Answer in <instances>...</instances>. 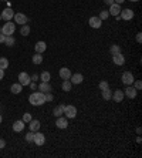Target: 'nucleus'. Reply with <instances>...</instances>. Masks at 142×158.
Wrapping results in <instances>:
<instances>
[{"mask_svg": "<svg viewBox=\"0 0 142 158\" xmlns=\"http://www.w3.org/2000/svg\"><path fill=\"white\" fill-rule=\"evenodd\" d=\"M70 81H71V84H81L82 81H84V76H82V74H80V73L71 74Z\"/></svg>", "mask_w": 142, "mask_h": 158, "instance_id": "16", "label": "nucleus"}, {"mask_svg": "<svg viewBox=\"0 0 142 158\" xmlns=\"http://www.w3.org/2000/svg\"><path fill=\"white\" fill-rule=\"evenodd\" d=\"M129 2H132V3H134V2H139V0H129Z\"/></svg>", "mask_w": 142, "mask_h": 158, "instance_id": "48", "label": "nucleus"}, {"mask_svg": "<svg viewBox=\"0 0 142 158\" xmlns=\"http://www.w3.org/2000/svg\"><path fill=\"white\" fill-rule=\"evenodd\" d=\"M20 34L22 36H29L30 34V27L27 26V24H23L22 29H20Z\"/></svg>", "mask_w": 142, "mask_h": 158, "instance_id": "29", "label": "nucleus"}, {"mask_svg": "<svg viewBox=\"0 0 142 158\" xmlns=\"http://www.w3.org/2000/svg\"><path fill=\"white\" fill-rule=\"evenodd\" d=\"M56 125H57V128H60V130H65L68 127V121H67V118L65 117H57V121H56Z\"/></svg>", "mask_w": 142, "mask_h": 158, "instance_id": "14", "label": "nucleus"}, {"mask_svg": "<svg viewBox=\"0 0 142 158\" xmlns=\"http://www.w3.org/2000/svg\"><path fill=\"white\" fill-rule=\"evenodd\" d=\"M0 33H2V27H0Z\"/></svg>", "mask_w": 142, "mask_h": 158, "instance_id": "49", "label": "nucleus"}, {"mask_svg": "<svg viewBox=\"0 0 142 158\" xmlns=\"http://www.w3.org/2000/svg\"><path fill=\"white\" fill-rule=\"evenodd\" d=\"M0 20H2V16H0Z\"/></svg>", "mask_w": 142, "mask_h": 158, "instance_id": "50", "label": "nucleus"}, {"mask_svg": "<svg viewBox=\"0 0 142 158\" xmlns=\"http://www.w3.org/2000/svg\"><path fill=\"white\" fill-rule=\"evenodd\" d=\"M108 13H109L111 16H114V17H115V16H118V15L121 13V4H116V3L111 4V6H109Z\"/></svg>", "mask_w": 142, "mask_h": 158, "instance_id": "17", "label": "nucleus"}, {"mask_svg": "<svg viewBox=\"0 0 142 158\" xmlns=\"http://www.w3.org/2000/svg\"><path fill=\"white\" fill-rule=\"evenodd\" d=\"M44 96H45V103H47V101H53V100H54V97H53L51 91H49V93H44Z\"/></svg>", "mask_w": 142, "mask_h": 158, "instance_id": "36", "label": "nucleus"}, {"mask_svg": "<svg viewBox=\"0 0 142 158\" xmlns=\"http://www.w3.org/2000/svg\"><path fill=\"white\" fill-rule=\"evenodd\" d=\"M14 37L13 36H6V40H4V44L6 46H9V47H11V46H14Z\"/></svg>", "mask_w": 142, "mask_h": 158, "instance_id": "30", "label": "nucleus"}, {"mask_svg": "<svg viewBox=\"0 0 142 158\" xmlns=\"http://www.w3.org/2000/svg\"><path fill=\"white\" fill-rule=\"evenodd\" d=\"M2 19L3 20H6V22H10L11 19L14 17V11L11 10V7H7V9H4L3 11H2Z\"/></svg>", "mask_w": 142, "mask_h": 158, "instance_id": "10", "label": "nucleus"}, {"mask_svg": "<svg viewBox=\"0 0 142 158\" xmlns=\"http://www.w3.org/2000/svg\"><path fill=\"white\" fill-rule=\"evenodd\" d=\"M24 124L26 123L23 121V120H17V121L13 123V131L14 132H22L24 130Z\"/></svg>", "mask_w": 142, "mask_h": 158, "instance_id": "18", "label": "nucleus"}, {"mask_svg": "<svg viewBox=\"0 0 142 158\" xmlns=\"http://www.w3.org/2000/svg\"><path fill=\"white\" fill-rule=\"evenodd\" d=\"M30 81H31V78H30V76H29L27 73L23 71V73L19 74V83L23 85V87H24V85H29L30 84Z\"/></svg>", "mask_w": 142, "mask_h": 158, "instance_id": "12", "label": "nucleus"}, {"mask_svg": "<svg viewBox=\"0 0 142 158\" xmlns=\"http://www.w3.org/2000/svg\"><path fill=\"white\" fill-rule=\"evenodd\" d=\"M104 3L107 6H111V4H114V0H104Z\"/></svg>", "mask_w": 142, "mask_h": 158, "instance_id": "42", "label": "nucleus"}, {"mask_svg": "<svg viewBox=\"0 0 142 158\" xmlns=\"http://www.w3.org/2000/svg\"><path fill=\"white\" fill-rule=\"evenodd\" d=\"M37 88L40 90L41 93H49V91H51V85H50V83H45V81H41L40 84L37 85Z\"/></svg>", "mask_w": 142, "mask_h": 158, "instance_id": "21", "label": "nucleus"}, {"mask_svg": "<svg viewBox=\"0 0 142 158\" xmlns=\"http://www.w3.org/2000/svg\"><path fill=\"white\" fill-rule=\"evenodd\" d=\"M124 91L122 90H115V91L112 93V96H111V98L115 101V103H122V100H124Z\"/></svg>", "mask_w": 142, "mask_h": 158, "instance_id": "15", "label": "nucleus"}, {"mask_svg": "<svg viewBox=\"0 0 142 158\" xmlns=\"http://www.w3.org/2000/svg\"><path fill=\"white\" fill-rule=\"evenodd\" d=\"M125 0H114V3H116V4H122Z\"/></svg>", "mask_w": 142, "mask_h": 158, "instance_id": "45", "label": "nucleus"}, {"mask_svg": "<svg viewBox=\"0 0 142 158\" xmlns=\"http://www.w3.org/2000/svg\"><path fill=\"white\" fill-rule=\"evenodd\" d=\"M31 61H33L34 64H41V63H43V54H40V53H36V54L31 57Z\"/></svg>", "mask_w": 142, "mask_h": 158, "instance_id": "24", "label": "nucleus"}, {"mask_svg": "<svg viewBox=\"0 0 142 158\" xmlns=\"http://www.w3.org/2000/svg\"><path fill=\"white\" fill-rule=\"evenodd\" d=\"M136 41H138V43H141V41H142V33L136 34Z\"/></svg>", "mask_w": 142, "mask_h": 158, "instance_id": "40", "label": "nucleus"}, {"mask_svg": "<svg viewBox=\"0 0 142 158\" xmlns=\"http://www.w3.org/2000/svg\"><path fill=\"white\" fill-rule=\"evenodd\" d=\"M29 85H30L31 90H36V88H37V84H36V83H33V81H30V84H29Z\"/></svg>", "mask_w": 142, "mask_h": 158, "instance_id": "39", "label": "nucleus"}, {"mask_svg": "<svg viewBox=\"0 0 142 158\" xmlns=\"http://www.w3.org/2000/svg\"><path fill=\"white\" fill-rule=\"evenodd\" d=\"M3 77H4V70L0 69V80H3Z\"/></svg>", "mask_w": 142, "mask_h": 158, "instance_id": "43", "label": "nucleus"}, {"mask_svg": "<svg viewBox=\"0 0 142 158\" xmlns=\"http://www.w3.org/2000/svg\"><path fill=\"white\" fill-rule=\"evenodd\" d=\"M98 88H100V90H107V88H109V85H108V83H107V81H100V84H98Z\"/></svg>", "mask_w": 142, "mask_h": 158, "instance_id": "33", "label": "nucleus"}, {"mask_svg": "<svg viewBox=\"0 0 142 158\" xmlns=\"http://www.w3.org/2000/svg\"><path fill=\"white\" fill-rule=\"evenodd\" d=\"M120 17L122 19V20H132L134 19V10H131V9H124V10H121L120 13Z\"/></svg>", "mask_w": 142, "mask_h": 158, "instance_id": "8", "label": "nucleus"}, {"mask_svg": "<svg viewBox=\"0 0 142 158\" xmlns=\"http://www.w3.org/2000/svg\"><path fill=\"white\" fill-rule=\"evenodd\" d=\"M45 48H47V44H45V41H37V43H36V46H34V50H36V53H40V54H43V53L45 52Z\"/></svg>", "mask_w": 142, "mask_h": 158, "instance_id": "19", "label": "nucleus"}, {"mask_svg": "<svg viewBox=\"0 0 142 158\" xmlns=\"http://www.w3.org/2000/svg\"><path fill=\"white\" fill-rule=\"evenodd\" d=\"M40 77V80L41 81H45V83H50V78H51V76H50V73L49 71H43V73L38 76Z\"/></svg>", "mask_w": 142, "mask_h": 158, "instance_id": "26", "label": "nucleus"}, {"mask_svg": "<svg viewBox=\"0 0 142 158\" xmlns=\"http://www.w3.org/2000/svg\"><path fill=\"white\" fill-rule=\"evenodd\" d=\"M121 80H122V83L125 85H132V83L135 81V78H134V74H132L131 71H125V73H122Z\"/></svg>", "mask_w": 142, "mask_h": 158, "instance_id": "4", "label": "nucleus"}, {"mask_svg": "<svg viewBox=\"0 0 142 158\" xmlns=\"http://www.w3.org/2000/svg\"><path fill=\"white\" fill-rule=\"evenodd\" d=\"M101 94H102V98H104V100H107V101H108V100H111L112 93H111V90H109V88H107V90H102Z\"/></svg>", "mask_w": 142, "mask_h": 158, "instance_id": "27", "label": "nucleus"}, {"mask_svg": "<svg viewBox=\"0 0 142 158\" xmlns=\"http://www.w3.org/2000/svg\"><path fill=\"white\" fill-rule=\"evenodd\" d=\"M10 91L13 93V94H20V93L23 91V85L20 84V83H14V84L10 87Z\"/></svg>", "mask_w": 142, "mask_h": 158, "instance_id": "22", "label": "nucleus"}, {"mask_svg": "<svg viewBox=\"0 0 142 158\" xmlns=\"http://www.w3.org/2000/svg\"><path fill=\"white\" fill-rule=\"evenodd\" d=\"M88 24H90V27H93V29H100V27L102 26V20L98 16H93V17H90V20H88Z\"/></svg>", "mask_w": 142, "mask_h": 158, "instance_id": "7", "label": "nucleus"}, {"mask_svg": "<svg viewBox=\"0 0 142 158\" xmlns=\"http://www.w3.org/2000/svg\"><path fill=\"white\" fill-rule=\"evenodd\" d=\"M141 132H142V128H141V127H138V128H136V134H138V135H139Z\"/></svg>", "mask_w": 142, "mask_h": 158, "instance_id": "46", "label": "nucleus"}, {"mask_svg": "<svg viewBox=\"0 0 142 158\" xmlns=\"http://www.w3.org/2000/svg\"><path fill=\"white\" fill-rule=\"evenodd\" d=\"M109 52H111V54H116V53H121V47L118 46V44H112L111 47H109Z\"/></svg>", "mask_w": 142, "mask_h": 158, "instance_id": "31", "label": "nucleus"}, {"mask_svg": "<svg viewBox=\"0 0 142 158\" xmlns=\"http://www.w3.org/2000/svg\"><path fill=\"white\" fill-rule=\"evenodd\" d=\"M31 120H33V118H31L30 113H24V114H23V121L24 123H30Z\"/></svg>", "mask_w": 142, "mask_h": 158, "instance_id": "34", "label": "nucleus"}, {"mask_svg": "<svg viewBox=\"0 0 142 158\" xmlns=\"http://www.w3.org/2000/svg\"><path fill=\"white\" fill-rule=\"evenodd\" d=\"M98 17L101 19V20H107V19L109 17V13H108V10H102L101 13H100V16Z\"/></svg>", "mask_w": 142, "mask_h": 158, "instance_id": "32", "label": "nucleus"}, {"mask_svg": "<svg viewBox=\"0 0 142 158\" xmlns=\"http://www.w3.org/2000/svg\"><path fill=\"white\" fill-rule=\"evenodd\" d=\"M14 30H16V24L11 22H6L3 26H2V33H3L4 36H11V34L14 33Z\"/></svg>", "mask_w": 142, "mask_h": 158, "instance_id": "2", "label": "nucleus"}, {"mask_svg": "<svg viewBox=\"0 0 142 158\" xmlns=\"http://www.w3.org/2000/svg\"><path fill=\"white\" fill-rule=\"evenodd\" d=\"M31 81H36V80H37V78H38V76H37V74H33V76H31Z\"/></svg>", "mask_w": 142, "mask_h": 158, "instance_id": "44", "label": "nucleus"}, {"mask_svg": "<svg viewBox=\"0 0 142 158\" xmlns=\"http://www.w3.org/2000/svg\"><path fill=\"white\" fill-rule=\"evenodd\" d=\"M4 40H6V36L3 33H0V43H4Z\"/></svg>", "mask_w": 142, "mask_h": 158, "instance_id": "41", "label": "nucleus"}, {"mask_svg": "<svg viewBox=\"0 0 142 158\" xmlns=\"http://www.w3.org/2000/svg\"><path fill=\"white\" fill-rule=\"evenodd\" d=\"M33 143L36 144V145H43V144L45 143L44 134H41V132L36 131V132H34V137H33Z\"/></svg>", "mask_w": 142, "mask_h": 158, "instance_id": "9", "label": "nucleus"}, {"mask_svg": "<svg viewBox=\"0 0 142 158\" xmlns=\"http://www.w3.org/2000/svg\"><path fill=\"white\" fill-rule=\"evenodd\" d=\"M71 74H73L71 73V70L70 69H67V67H61L60 71H58V76H60L61 80H70Z\"/></svg>", "mask_w": 142, "mask_h": 158, "instance_id": "13", "label": "nucleus"}, {"mask_svg": "<svg viewBox=\"0 0 142 158\" xmlns=\"http://www.w3.org/2000/svg\"><path fill=\"white\" fill-rule=\"evenodd\" d=\"M33 137H34V132L33 131H29L26 134V141H27V143H31V141H33Z\"/></svg>", "mask_w": 142, "mask_h": 158, "instance_id": "35", "label": "nucleus"}, {"mask_svg": "<svg viewBox=\"0 0 142 158\" xmlns=\"http://www.w3.org/2000/svg\"><path fill=\"white\" fill-rule=\"evenodd\" d=\"M53 114H54V117H61V115L64 114V106L61 104V106H57L54 110H53Z\"/></svg>", "mask_w": 142, "mask_h": 158, "instance_id": "23", "label": "nucleus"}, {"mask_svg": "<svg viewBox=\"0 0 142 158\" xmlns=\"http://www.w3.org/2000/svg\"><path fill=\"white\" fill-rule=\"evenodd\" d=\"M2 121H3V118H2V114H0V123H2Z\"/></svg>", "mask_w": 142, "mask_h": 158, "instance_id": "47", "label": "nucleus"}, {"mask_svg": "<svg viewBox=\"0 0 142 158\" xmlns=\"http://www.w3.org/2000/svg\"><path fill=\"white\" fill-rule=\"evenodd\" d=\"M13 19H14V23H17L20 26L27 24V22H29V17L26 15H23V13H14V17Z\"/></svg>", "mask_w": 142, "mask_h": 158, "instance_id": "6", "label": "nucleus"}, {"mask_svg": "<svg viewBox=\"0 0 142 158\" xmlns=\"http://www.w3.org/2000/svg\"><path fill=\"white\" fill-rule=\"evenodd\" d=\"M0 69H3V70L9 69V60L6 57H0Z\"/></svg>", "mask_w": 142, "mask_h": 158, "instance_id": "28", "label": "nucleus"}, {"mask_svg": "<svg viewBox=\"0 0 142 158\" xmlns=\"http://www.w3.org/2000/svg\"><path fill=\"white\" fill-rule=\"evenodd\" d=\"M29 103L31 104V106H43V104L45 103V96H44V93H41V91H34L30 94V97H29Z\"/></svg>", "mask_w": 142, "mask_h": 158, "instance_id": "1", "label": "nucleus"}, {"mask_svg": "<svg viewBox=\"0 0 142 158\" xmlns=\"http://www.w3.org/2000/svg\"><path fill=\"white\" fill-rule=\"evenodd\" d=\"M4 147H6V141H4L3 138H0V150H3Z\"/></svg>", "mask_w": 142, "mask_h": 158, "instance_id": "38", "label": "nucleus"}, {"mask_svg": "<svg viewBox=\"0 0 142 158\" xmlns=\"http://www.w3.org/2000/svg\"><path fill=\"white\" fill-rule=\"evenodd\" d=\"M64 114L65 118H75L77 117V107L74 106H64Z\"/></svg>", "mask_w": 142, "mask_h": 158, "instance_id": "3", "label": "nucleus"}, {"mask_svg": "<svg viewBox=\"0 0 142 158\" xmlns=\"http://www.w3.org/2000/svg\"><path fill=\"white\" fill-rule=\"evenodd\" d=\"M136 94H138V90L134 85H127V88L124 90V96L128 97V98H135Z\"/></svg>", "mask_w": 142, "mask_h": 158, "instance_id": "5", "label": "nucleus"}, {"mask_svg": "<svg viewBox=\"0 0 142 158\" xmlns=\"http://www.w3.org/2000/svg\"><path fill=\"white\" fill-rule=\"evenodd\" d=\"M71 87H73V84H71L70 80H64L63 84H61V88H63V91H71Z\"/></svg>", "mask_w": 142, "mask_h": 158, "instance_id": "25", "label": "nucleus"}, {"mask_svg": "<svg viewBox=\"0 0 142 158\" xmlns=\"http://www.w3.org/2000/svg\"><path fill=\"white\" fill-rule=\"evenodd\" d=\"M132 85H134V87L135 88H136V90H138V91H139V90H141V88H142V83H141V81H134V83H132Z\"/></svg>", "mask_w": 142, "mask_h": 158, "instance_id": "37", "label": "nucleus"}, {"mask_svg": "<svg viewBox=\"0 0 142 158\" xmlns=\"http://www.w3.org/2000/svg\"><path fill=\"white\" fill-rule=\"evenodd\" d=\"M112 61L116 66H124L125 64V57H124L122 53H116V54H112Z\"/></svg>", "mask_w": 142, "mask_h": 158, "instance_id": "11", "label": "nucleus"}, {"mask_svg": "<svg viewBox=\"0 0 142 158\" xmlns=\"http://www.w3.org/2000/svg\"><path fill=\"white\" fill-rule=\"evenodd\" d=\"M27 124H29V130H30V131H33V132L38 131V130H40V125H41L38 120H31V121L27 123Z\"/></svg>", "mask_w": 142, "mask_h": 158, "instance_id": "20", "label": "nucleus"}]
</instances>
